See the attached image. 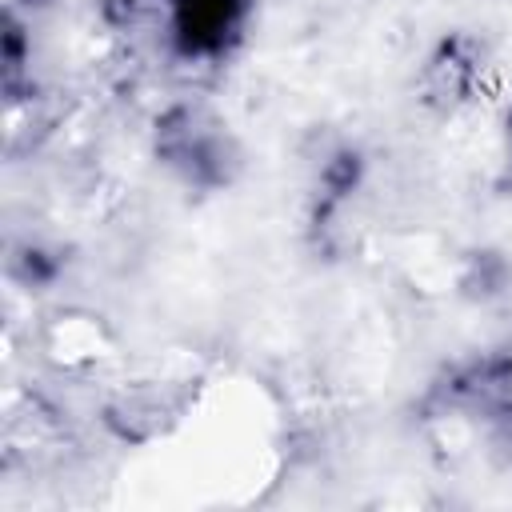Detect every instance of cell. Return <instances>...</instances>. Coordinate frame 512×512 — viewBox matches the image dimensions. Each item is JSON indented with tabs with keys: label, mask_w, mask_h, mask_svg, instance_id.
I'll return each instance as SVG.
<instances>
[{
	"label": "cell",
	"mask_w": 512,
	"mask_h": 512,
	"mask_svg": "<svg viewBox=\"0 0 512 512\" xmlns=\"http://www.w3.org/2000/svg\"><path fill=\"white\" fill-rule=\"evenodd\" d=\"M232 8L236 0H180V32L192 48L216 44L220 32L232 24Z\"/></svg>",
	"instance_id": "6da1fadb"
}]
</instances>
